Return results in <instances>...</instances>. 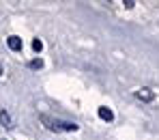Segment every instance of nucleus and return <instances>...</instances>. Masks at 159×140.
I'll use <instances>...</instances> for the list:
<instances>
[{
	"label": "nucleus",
	"mask_w": 159,
	"mask_h": 140,
	"mask_svg": "<svg viewBox=\"0 0 159 140\" xmlns=\"http://www.w3.org/2000/svg\"><path fill=\"white\" fill-rule=\"evenodd\" d=\"M0 125L7 127V129H13V119H11V114H9L7 110L0 112Z\"/></svg>",
	"instance_id": "4"
},
{
	"label": "nucleus",
	"mask_w": 159,
	"mask_h": 140,
	"mask_svg": "<svg viewBox=\"0 0 159 140\" xmlns=\"http://www.w3.org/2000/svg\"><path fill=\"white\" fill-rule=\"evenodd\" d=\"M7 45L13 50V52H20L22 48H24V43H22V39L20 37H15V35H11L9 39H7Z\"/></svg>",
	"instance_id": "2"
},
{
	"label": "nucleus",
	"mask_w": 159,
	"mask_h": 140,
	"mask_svg": "<svg viewBox=\"0 0 159 140\" xmlns=\"http://www.w3.org/2000/svg\"><path fill=\"white\" fill-rule=\"evenodd\" d=\"M133 4H135L133 0H127V2H125V7H127V9H133Z\"/></svg>",
	"instance_id": "8"
},
{
	"label": "nucleus",
	"mask_w": 159,
	"mask_h": 140,
	"mask_svg": "<svg viewBox=\"0 0 159 140\" xmlns=\"http://www.w3.org/2000/svg\"><path fill=\"white\" fill-rule=\"evenodd\" d=\"M99 116H101L103 121H112V119H114V112L110 110V108H99Z\"/></svg>",
	"instance_id": "5"
},
{
	"label": "nucleus",
	"mask_w": 159,
	"mask_h": 140,
	"mask_svg": "<svg viewBox=\"0 0 159 140\" xmlns=\"http://www.w3.org/2000/svg\"><path fill=\"white\" fill-rule=\"evenodd\" d=\"M41 121L48 123V127L54 129V132H78V125H75V123H69V121H56V119H50L48 114H41Z\"/></svg>",
	"instance_id": "1"
},
{
	"label": "nucleus",
	"mask_w": 159,
	"mask_h": 140,
	"mask_svg": "<svg viewBox=\"0 0 159 140\" xmlns=\"http://www.w3.org/2000/svg\"><path fill=\"white\" fill-rule=\"evenodd\" d=\"M0 76H2V65H0Z\"/></svg>",
	"instance_id": "9"
},
{
	"label": "nucleus",
	"mask_w": 159,
	"mask_h": 140,
	"mask_svg": "<svg viewBox=\"0 0 159 140\" xmlns=\"http://www.w3.org/2000/svg\"><path fill=\"white\" fill-rule=\"evenodd\" d=\"M28 67H30V69H41V67H43V60H41V58H34V60L28 63Z\"/></svg>",
	"instance_id": "6"
},
{
	"label": "nucleus",
	"mask_w": 159,
	"mask_h": 140,
	"mask_svg": "<svg viewBox=\"0 0 159 140\" xmlns=\"http://www.w3.org/2000/svg\"><path fill=\"white\" fill-rule=\"evenodd\" d=\"M32 50H34V52H41V50H43V43H41V39H34V41H32Z\"/></svg>",
	"instance_id": "7"
},
{
	"label": "nucleus",
	"mask_w": 159,
	"mask_h": 140,
	"mask_svg": "<svg viewBox=\"0 0 159 140\" xmlns=\"http://www.w3.org/2000/svg\"><path fill=\"white\" fill-rule=\"evenodd\" d=\"M135 95H138V99H142V101H153V99H155V93H153L151 88H140Z\"/></svg>",
	"instance_id": "3"
}]
</instances>
